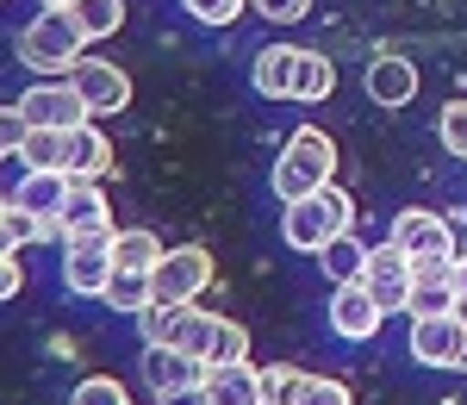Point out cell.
<instances>
[{
    "instance_id": "obj_1",
    "label": "cell",
    "mask_w": 467,
    "mask_h": 405,
    "mask_svg": "<svg viewBox=\"0 0 467 405\" xmlns=\"http://www.w3.org/2000/svg\"><path fill=\"white\" fill-rule=\"evenodd\" d=\"M343 231H356V200L337 182L306 193V200H287V213H281V237H287L293 250H312V256L330 237H343Z\"/></svg>"
},
{
    "instance_id": "obj_2",
    "label": "cell",
    "mask_w": 467,
    "mask_h": 405,
    "mask_svg": "<svg viewBox=\"0 0 467 405\" xmlns=\"http://www.w3.org/2000/svg\"><path fill=\"white\" fill-rule=\"evenodd\" d=\"M81 26H75V13L69 6H44L32 26L19 32V63L32 75H50V81H63V75L81 63Z\"/></svg>"
},
{
    "instance_id": "obj_3",
    "label": "cell",
    "mask_w": 467,
    "mask_h": 405,
    "mask_svg": "<svg viewBox=\"0 0 467 405\" xmlns=\"http://www.w3.org/2000/svg\"><path fill=\"white\" fill-rule=\"evenodd\" d=\"M268 182H275L281 200H306V193L330 187V182H337V144H330L324 131H312V125H306V131H293Z\"/></svg>"
},
{
    "instance_id": "obj_4",
    "label": "cell",
    "mask_w": 467,
    "mask_h": 405,
    "mask_svg": "<svg viewBox=\"0 0 467 405\" xmlns=\"http://www.w3.org/2000/svg\"><path fill=\"white\" fill-rule=\"evenodd\" d=\"M411 362L467 374V318H462V312H431V318H411Z\"/></svg>"
},
{
    "instance_id": "obj_5",
    "label": "cell",
    "mask_w": 467,
    "mask_h": 405,
    "mask_svg": "<svg viewBox=\"0 0 467 405\" xmlns=\"http://www.w3.org/2000/svg\"><path fill=\"white\" fill-rule=\"evenodd\" d=\"M150 287H156L162 306H187V299H200L206 287H213V250H200V244L162 250L156 275H150Z\"/></svg>"
},
{
    "instance_id": "obj_6",
    "label": "cell",
    "mask_w": 467,
    "mask_h": 405,
    "mask_svg": "<svg viewBox=\"0 0 467 405\" xmlns=\"http://www.w3.org/2000/svg\"><path fill=\"white\" fill-rule=\"evenodd\" d=\"M393 244L411 256V268H431V262H455V256H462L449 219H436V213H424V206L393 213Z\"/></svg>"
},
{
    "instance_id": "obj_7",
    "label": "cell",
    "mask_w": 467,
    "mask_h": 405,
    "mask_svg": "<svg viewBox=\"0 0 467 405\" xmlns=\"http://www.w3.org/2000/svg\"><path fill=\"white\" fill-rule=\"evenodd\" d=\"M13 107H19V119L37 125V131H75V125H88V119H94L88 100L75 94L69 81H37V88H26Z\"/></svg>"
},
{
    "instance_id": "obj_8",
    "label": "cell",
    "mask_w": 467,
    "mask_h": 405,
    "mask_svg": "<svg viewBox=\"0 0 467 405\" xmlns=\"http://www.w3.org/2000/svg\"><path fill=\"white\" fill-rule=\"evenodd\" d=\"M107 281H112V237H69L63 287L75 299H107Z\"/></svg>"
},
{
    "instance_id": "obj_9",
    "label": "cell",
    "mask_w": 467,
    "mask_h": 405,
    "mask_svg": "<svg viewBox=\"0 0 467 405\" xmlns=\"http://www.w3.org/2000/svg\"><path fill=\"white\" fill-rule=\"evenodd\" d=\"M361 287L380 299L387 312H411V256L399 250L393 237L368 250V268H361Z\"/></svg>"
},
{
    "instance_id": "obj_10",
    "label": "cell",
    "mask_w": 467,
    "mask_h": 405,
    "mask_svg": "<svg viewBox=\"0 0 467 405\" xmlns=\"http://www.w3.org/2000/svg\"><path fill=\"white\" fill-rule=\"evenodd\" d=\"M63 81H69L75 94L88 100V112H94V119H100V112H125V107H131V75L119 69V63L81 57V63H75V69L63 75Z\"/></svg>"
},
{
    "instance_id": "obj_11",
    "label": "cell",
    "mask_w": 467,
    "mask_h": 405,
    "mask_svg": "<svg viewBox=\"0 0 467 405\" xmlns=\"http://www.w3.org/2000/svg\"><path fill=\"white\" fill-rule=\"evenodd\" d=\"M380 318H387V306L368 294L361 281H337L330 287V331L343 337V343H368V337L380 331Z\"/></svg>"
},
{
    "instance_id": "obj_12",
    "label": "cell",
    "mask_w": 467,
    "mask_h": 405,
    "mask_svg": "<svg viewBox=\"0 0 467 405\" xmlns=\"http://www.w3.org/2000/svg\"><path fill=\"white\" fill-rule=\"evenodd\" d=\"M69 169H26V182L13 187V206H26L32 219L44 224H63V200H69ZM69 237V231H63Z\"/></svg>"
},
{
    "instance_id": "obj_13",
    "label": "cell",
    "mask_w": 467,
    "mask_h": 405,
    "mask_svg": "<svg viewBox=\"0 0 467 405\" xmlns=\"http://www.w3.org/2000/svg\"><path fill=\"white\" fill-rule=\"evenodd\" d=\"M361 81H368V100L387 107V112H399V107L418 100V63H411V57H374Z\"/></svg>"
},
{
    "instance_id": "obj_14",
    "label": "cell",
    "mask_w": 467,
    "mask_h": 405,
    "mask_svg": "<svg viewBox=\"0 0 467 405\" xmlns=\"http://www.w3.org/2000/svg\"><path fill=\"white\" fill-rule=\"evenodd\" d=\"M63 169H69V182H100L112 169V138L88 119V125H75L69 138H63Z\"/></svg>"
},
{
    "instance_id": "obj_15",
    "label": "cell",
    "mask_w": 467,
    "mask_h": 405,
    "mask_svg": "<svg viewBox=\"0 0 467 405\" xmlns=\"http://www.w3.org/2000/svg\"><path fill=\"white\" fill-rule=\"evenodd\" d=\"M206 380V362L187 356V349H169V343H150L144 349V387L150 393H175V387H200Z\"/></svg>"
},
{
    "instance_id": "obj_16",
    "label": "cell",
    "mask_w": 467,
    "mask_h": 405,
    "mask_svg": "<svg viewBox=\"0 0 467 405\" xmlns=\"http://www.w3.org/2000/svg\"><path fill=\"white\" fill-rule=\"evenodd\" d=\"M63 231L69 237H112V200L100 193V182H75L63 200Z\"/></svg>"
},
{
    "instance_id": "obj_17",
    "label": "cell",
    "mask_w": 467,
    "mask_h": 405,
    "mask_svg": "<svg viewBox=\"0 0 467 405\" xmlns=\"http://www.w3.org/2000/svg\"><path fill=\"white\" fill-rule=\"evenodd\" d=\"M455 262H431V268H411V318H431V312H455Z\"/></svg>"
},
{
    "instance_id": "obj_18",
    "label": "cell",
    "mask_w": 467,
    "mask_h": 405,
    "mask_svg": "<svg viewBox=\"0 0 467 405\" xmlns=\"http://www.w3.org/2000/svg\"><path fill=\"white\" fill-rule=\"evenodd\" d=\"M293 63H299V44H262L255 50V94L262 100H293Z\"/></svg>"
},
{
    "instance_id": "obj_19",
    "label": "cell",
    "mask_w": 467,
    "mask_h": 405,
    "mask_svg": "<svg viewBox=\"0 0 467 405\" xmlns=\"http://www.w3.org/2000/svg\"><path fill=\"white\" fill-rule=\"evenodd\" d=\"M206 393H213V405H262V369H250V362H213L206 369Z\"/></svg>"
},
{
    "instance_id": "obj_20",
    "label": "cell",
    "mask_w": 467,
    "mask_h": 405,
    "mask_svg": "<svg viewBox=\"0 0 467 405\" xmlns=\"http://www.w3.org/2000/svg\"><path fill=\"white\" fill-rule=\"evenodd\" d=\"M318 268L330 275V287L337 281H361V268H368V244H361L356 231H343V237H330L318 250Z\"/></svg>"
},
{
    "instance_id": "obj_21",
    "label": "cell",
    "mask_w": 467,
    "mask_h": 405,
    "mask_svg": "<svg viewBox=\"0 0 467 405\" xmlns=\"http://www.w3.org/2000/svg\"><path fill=\"white\" fill-rule=\"evenodd\" d=\"M330 88H337V63L324 50H299V63H293V100H330Z\"/></svg>"
},
{
    "instance_id": "obj_22",
    "label": "cell",
    "mask_w": 467,
    "mask_h": 405,
    "mask_svg": "<svg viewBox=\"0 0 467 405\" xmlns=\"http://www.w3.org/2000/svg\"><path fill=\"white\" fill-rule=\"evenodd\" d=\"M162 262V244L156 231H112V268H138V275H156Z\"/></svg>"
},
{
    "instance_id": "obj_23",
    "label": "cell",
    "mask_w": 467,
    "mask_h": 405,
    "mask_svg": "<svg viewBox=\"0 0 467 405\" xmlns=\"http://www.w3.org/2000/svg\"><path fill=\"white\" fill-rule=\"evenodd\" d=\"M69 13H75V26H81L88 44H94V37H112L125 26V0H75Z\"/></svg>"
},
{
    "instance_id": "obj_24",
    "label": "cell",
    "mask_w": 467,
    "mask_h": 405,
    "mask_svg": "<svg viewBox=\"0 0 467 405\" xmlns=\"http://www.w3.org/2000/svg\"><path fill=\"white\" fill-rule=\"evenodd\" d=\"M150 299H156V287H150V275H138V268H112V281H107V306H119V312H144Z\"/></svg>"
},
{
    "instance_id": "obj_25",
    "label": "cell",
    "mask_w": 467,
    "mask_h": 405,
    "mask_svg": "<svg viewBox=\"0 0 467 405\" xmlns=\"http://www.w3.org/2000/svg\"><path fill=\"white\" fill-rule=\"evenodd\" d=\"M306 380H312V374L293 369V362H268V369H262V405H293L306 393Z\"/></svg>"
},
{
    "instance_id": "obj_26",
    "label": "cell",
    "mask_w": 467,
    "mask_h": 405,
    "mask_svg": "<svg viewBox=\"0 0 467 405\" xmlns=\"http://www.w3.org/2000/svg\"><path fill=\"white\" fill-rule=\"evenodd\" d=\"M63 138H69V131H26V144H19V162H26V169H63Z\"/></svg>"
},
{
    "instance_id": "obj_27",
    "label": "cell",
    "mask_w": 467,
    "mask_h": 405,
    "mask_svg": "<svg viewBox=\"0 0 467 405\" xmlns=\"http://www.w3.org/2000/svg\"><path fill=\"white\" fill-rule=\"evenodd\" d=\"M213 362H250V331L237 325V318H218V331H213ZM206 362V369H213Z\"/></svg>"
},
{
    "instance_id": "obj_28",
    "label": "cell",
    "mask_w": 467,
    "mask_h": 405,
    "mask_svg": "<svg viewBox=\"0 0 467 405\" xmlns=\"http://www.w3.org/2000/svg\"><path fill=\"white\" fill-rule=\"evenodd\" d=\"M69 405H131V400H125V387L112 374H88V380H75Z\"/></svg>"
},
{
    "instance_id": "obj_29",
    "label": "cell",
    "mask_w": 467,
    "mask_h": 405,
    "mask_svg": "<svg viewBox=\"0 0 467 405\" xmlns=\"http://www.w3.org/2000/svg\"><path fill=\"white\" fill-rule=\"evenodd\" d=\"M436 138H442V150L467 156V100H449V107H442V119H436Z\"/></svg>"
},
{
    "instance_id": "obj_30",
    "label": "cell",
    "mask_w": 467,
    "mask_h": 405,
    "mask_svg": "<svg viewBox=\"0 0 467 405\" xmlns=\"http://www.w3.org/2000/svg\"><path fill=\"white\" fill-rule=\"evenodd\" d=\"M187 6V19H200V26H231L250 0H181Z\"/></svg>"
},
{
    "instance_id": "obj_31",
    "label": "cell",
    "mask_w": 467,
    "mask_h": 405,
    "mask_svg": "<svg viewBox=\"0 0 467 405\" xmlns=\"http://www.w3.org/2000/svg\"><path fill=\"white\" fill-rule=\"evenodd\" d=\"M293 405H349V387H343V380H330V374H312V380H306V393H299Z\"/></svg>"
},
{
    "instance_id": "obj_32",
    "label": "cell",
    "mask_w": 467,
    "mask_h": 405,
    "mask_svg": "<svg viewBox=\"0 0 467 405\" xmlns=\"http://www.w3.org/2000/svg\"><path fill=\"white\" fill-rule=\"evenodd\" d=\"M26 131H32V125L19 119V107H0V162H6V156H19Z\"/></svg>"
},
{
    "instance_id": "obj_33",
    "label": "cell",
    "mask_w": 467,
    "mask_h": 405,
    "mask_svg": "<svg viewBox=\"0 0 467 405\" xmlns=\"http://www.w3.org/2000/svg\"><path fill=\"white\" fill-rule=\"evenodd\" d=\"M262 19H275V26H293V19H306V6L312 0H250Z\"/></svg>"
},
{
    "instance_id": "obj_34",
    "label": "cell",
    "mask_w": 467,
    "mask_h": 405,
    "mask_svg": "<svg viewBox=\"0 0 467 405\" xmlns=\"http://www.w3.org/2000/svg\"><path fill=\"white\" fill-rule=\"evenodd\" d=\"M19 287H26V268H19V256H0V299H19Z\"/></svg>"
},
{
    "instance_id": "obj_35",
    "label": "cell",
    "mask_w": 467,
    "mask_h": 405,
    "mask_svg": "<svg viewBox=\"0 0 467 405\" xmlns=\"http://www.w3.org/2000/svg\"><path fill=\"white\" fill-rule=\"evenodd\" d=\"M156 405H213V393H206V380H200V387H175V393H156Z\"/></svg>"
},
{
    "instance_id": "obj_36",
    "label": "cell",
    "mask_w": 467,
    "mask_h": 405,
    "mask_svg": "<svg viewBox=\"0 0 467 405\" xmlns=\"http://www.w3.org/2000/svg\"><path fill=\"white\" fill-rule=\"evenodd\" d=\"M19 250V237H13V224H6V200H0V256H13Z\"/></svg>"
},
{
    "instance_id": "obj_37",
    "label": "cell",
    "mask_w": 467,
    "mask_h": 405,
    "mask_svg": "<svg viewBox=\"0 0 467 405\" xmlns=\"http://www.w3.org/2000/svg\"><path fill=\"white\" fill-rule=\"evenodd\" d=\"M455 294L467 299V262H462V256H455Z\"/></svg>"
},
{
    "instance_id": "obj_38",
    "label": "cell",
    "mask_w": 467,
    "mask_h": 405,
    "mask_svg": "<svg viewBox=\"0 0 467 405\" xmlns=\"http://www.w3.org/2000/svg\"><path fill=\"white\" fill-rule=\"evenodd\" d=\"M44 6H75V0H44Z\"/></svg>"
},
{
    "instance_id": "obj_39",
    "label": "cell",
    "mask_w": 467,
    "mask_h": 405,
    "mask_svg": "<svg viewBox=\"0 0 467 405\" xmlns=\"http://www.w3.org/2000/svg\"><path fill=\"white\" fill-rule=\"evenodd\" d=\"M462 262H467V231H462Z\"/></svg>"
},
{
    "instance_id": "obj_40",
    "label": "cell",
    "mask_w": 467,
    "mask_h": 405,
    "mask_svg": "<svg viewBox=\"0 0 467 405\" xmlns=\"http://www.w3.org/2000/svg\"><path fill=\"white\" fill-rule=\"evenodd\" d=\"M455 312H462V318H467V299H462V306H455Z\"/></svg>"
}]
</instances>
